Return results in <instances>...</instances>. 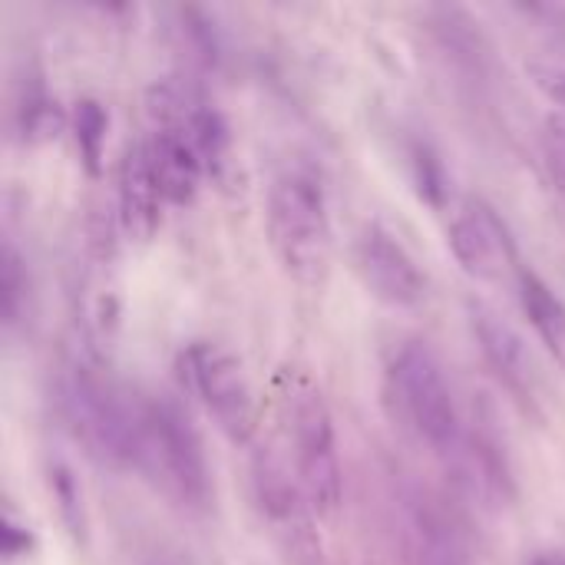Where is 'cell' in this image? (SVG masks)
<instances>
[{
	"label": "cell",
	"instance_id": "6da1fadb",
	"mask_svg": "<svg viewBox=\"0 0 565 565\" xmlns=\"http://www.w3.org/2000/svg\"><path fill=\"white\" fill-rule=\"evenodd\" d=\"M129 470L185 510H205L212 500V473L202 440L175 401L136 394Z\"/></svg>",
	"mask_w": 565,
	"mask_h": 565
},
{
	"label": "cell",
	"instance_id": "7a4b0ae2",
	"mask_svg": "<svg viewBox=\"0 0 565 565\" xmlns=\"http://www.w3.org/2000/svg\"><path fill=\"white\" fill-rule=\"evenodd\" d=\"M265 228L281 271L291 281L318 288L328 278L334 252L331 205L328 189L311 166H288L271 179Z\"/></svg>",
	"mask_w": 565,
	"mask_h": 565
},
{
	"label": "cell",
	"instance_id": "3957f363",
	"mask_svg": "<svg viewBox=\"0 0 565 565\" xmlns=\"http://www.w3.org/2000/svg\"><path fill=\"white\" fill-rule=\"evenodd\" d=\"M278 417L288 440V463L311 510L331 520L341 510L344 483H341L338 434L321 387L301 371H285L278 377Z\"/></svg>",
	"mask_w": 565,
	"mask_h": 565
},
{
	"label": "cell",
	"instance_id": "277c9868",
	"mask_svg": "<svg viewBox=\"0 0 565 565\" xmlns=\"http://www.w3.org/2000/svg\"><path fill=\"white\" fill-rule=\"evenodd\" d=\"M384 401L394 420L437 454L463 444V417L447 371L427 341H404L384 371Z\"/></svg>",
	"mask_w": 565,
	"mask_h": 565
},
{
	"label": "cell",
	"instance_id": "5b68a950",
	"mask_svg": "<svg viewBox=\"0 0 565 565\" xmlns=\"http://www.w3.org/2000/svg\"><path fill=\"white\" fill-rule=\"evenodd\" d=\"M189 394L232 444H248L258 427V404L242 361L218 341H192L179 354Z\"/></svg>",
	"mask_w": 565,
	"mask_h": 565
},
{
	"label": "cell",
	"instance_id": "8992f818",
	"mask_svg": "<svg viewBox=\"0 0 565 565\" xmlns=\"http://www.w3.org/2000/svg\"><path fill=\"white\" fill-rule=\"evenodd\" d=\"M132 401L136 394L113 387L89 367H73L60 391V407L73 437L89 457L122 470H129Z\"/></svg>",
	"mask_w": 565,
	"mask_h": 565
},
{
	"label": "cell",
	"instance_id": "52a82bcc",
	"mask_svg": "<svg viewBox=\"0 0 565 565\" xmlns=\"http://www.w3.org/2000/svg\"><path fill=\"white\" fill-rule=\"evenodd\" d=\"M447 245L457 265L480 285H513L530 268L520 258L516 238L507 218L480 195H470L457 205L447 225Z\"/></svg>",
	"mask_w": 565,
	"mask_h": 565
},
{
	"label": "cell",
	"instance_id": "ba28073f",
	"mask_svg": "<svg viewBox=\"0 0 565 565\" xmlns=\"http://www.w3.org/2000/svg\"><path fill=\"white\" fill-rule=\"evenodd\" d=\"M252 490L255 507L271 530V536L281 543V550L298 563H315L321 546L315 536V510L291 470L288 460H281L271 450H262L252 463Z\"/></svg>",
	"mask_w": 565,
	"mask_h": 565
},
{
	"label": "cell",
	"instance_id": "9c48e42d",
	"mask_svg": "<svg viewBox=\"0 0 565 565\" xmlns=\"http://www.w3.org/2000/svg\"><path fill=\"white\" fill-rule=\"evenodd\" d=\"M351 268L364 291L387 308H417L427 298L424 268L384 222H367L354 235Z\"/></svg>",
	"mask_w": 565,
	"mask_h": 565
},
{
	"label": "cell",
	"instance_id": "30bf717a",
	"mask_svg": "<svg viewBox=\"0 0 565 565\" xmlns=\"http://www.w3.org/2000/svg\"><path fill=\"white\" fill-rule=\"evenodd\" d=\"M116 202H119L122 235L129 242H139V245L152 242L156 232L162 228V212L169 209V202H166L162 185L156 179V169H152L146 139L126 146V152H122Z\"/></svg>",
	"mask_w": 565,
	"mask_h": 565
},
{
	"label": "cell",
	"instance_id": "8fae6325",
	"mask_svg": "<svg viewBox=\"0 0 565 565\" xmlns=\"http://www.w3.org/2000/svg\"><path fill=\"white\" fill-rule=\"evenodd\" d=\"M470 328L477 334V344L483 351V361L497 374V381L520 401L533 404L536 401V364L520 338V331L503 321L493 308L487 305H470Z\"/></svg>",
	"mask_w": 565,
	"mask_h": 565
},
{
	"label": "cell",
	"instance_id": "7c38bea8",
	"mask_svg": "<svg viewBox=\"0 0 565 565\" xmlns=\"http://www.w3.org/2000/svg\"><path fill=\"white\" fill-rule=\"evenodd\" d=\"M516 301L523 318L530 321L536 341L565 371V298L533 268H526L516 281Z\"/></svg>",
	"mask_w": 565,
	"mask_h": 565
},
{
	"label": "cell",
	"instance_id": "4fadbf2b",
	"mask_svg": "<svg viewBox=\"0 0 565 565\" xmlns=\"http://www.w3.org/2000/svg\"><path fill=\"white\" fill-rule=\"evenodd\" d=\"M106 132H109V113L99 99H79L73 106V139L79 149V162L89 175L103 172L106 156Z\"/></svg>",
	"mask_w": 565,
	"mask_h": 565
},
{
	"label": "cell",
	"instance_id": "5bb4252c",
	"mask_svg": "<svg viewBox=\"0 0 565 565\" xmlns=\"http://www.w3.org/2000/svg\"><path fill=\"white\" fill-rule=\"evenodd\" d=\"M50 490H53V497H56V503H60V520H63L66 533H70L73 540H83V536H86L83 490H79V483L73 480V473H70L63 463L50 467Z\"/></svg>",
	"mask_w": 565,
	"mask_h": 565
},
{
	"label": "cell",
	"instance_id": "9a60e30c",
	"mask_svg": "<svg viewBox=\"0 0 565 565\" xmlns=\"http://www.w3.org/2000/svg\"><path fill=\"white\" fill-rule=\"evenodd\" d=\"M23 298H26L23 262H20L17 248L7 242V245H3V258H0V308H3V324H7V328H13V324L20 321Z\"/></svg>",
	"mask_w": 565,
	"mask_h": 565
},
{
	"label": "cell",
	"instance_id": "2e32d148",
	"mask_svg": "<svg viewBox=\"0 0 565 565\" xmlns=\"http://www.w3.org/2000/svg\"><path fill=\"white\" fill-rule=\"evenodd\" d=\"M526 66L540 93L559 109V116H565V50H543Z\"/></svg>",
	"mask_w": 565,
	"mask_h": 565
},
{
	"label": "cell",
	"instance_id": "e0dca14e",
	"mask_svg": "<svg viewBox=\"0 0 565 565\" xmlns=\"http://www.w3.org/2000/svg\"><path fill=\"white\" fill-rule=\"evenodd\" d=\"M60 119L63 116H60L56 103L43 89L23 96V103H20V132L26 139H46L60 126Z\"/></svg>",
	"mask_w": 565,
	"mask_h": 565
},
{
	"label": "cell",
	"instance_id": "ac0fdd59",
	"mask_svg": "<svg viewBox=\"0 0 565 565\" xmlns=\"http://www.w3.org/2000/svg\"><path fill=\"white\" fill-rule=\"evenodd\" d=\"M543 156H546L553 179L565 192V116L559 113L546 116V122H543Z\"/></svg>",
	"mask_w": 565,
	"mask_h": 565
},
{
	"label": "cell",
	"instance_id": "d6986e66",
	"mask_svg": "<svg viewBox=\"0 0 565 565\" xmlns=\"http://www.w3.org/2000/svg\"><path fill=\"white\" fill-rule=\"evenodd\" d=\"M0 540H3V556H7V559H23V556L33 553V533L26 530V523H17L13 513L3 516Z\"/></svg>",
	"mask_w": 565,
	"mask_h": 565
},
{
	"label": "cell",
	"instance_id": "ffe728a7",
	"mask_svg": "<svg viewBox=\"0 0 565 565\" xmlns=\"http://www.w3.org/2000/svg\"><path fill=\"white\" fill-rule=\"evenodd\" d=\"M533 565H565V553L563 550H550V553H540Z\"/></svg>",
	"mask_w": 565,
	"mask_h": 565
},
{
	"label": "cell",
	"instance_id": "44dd1931",
	"mask_svg": "<svg viewBox=\"0 0 565 565\" xmlns=\"http://www.w3.org/2000/svg\"><path fill=\"white\" fill-rule=\"evenodd\" d=\"M427 565H457V563H454L450 556H434V559H430Z\"/></svg>",
	"mask_w": 565,
	"mask_h": 565
}]
</instances>
